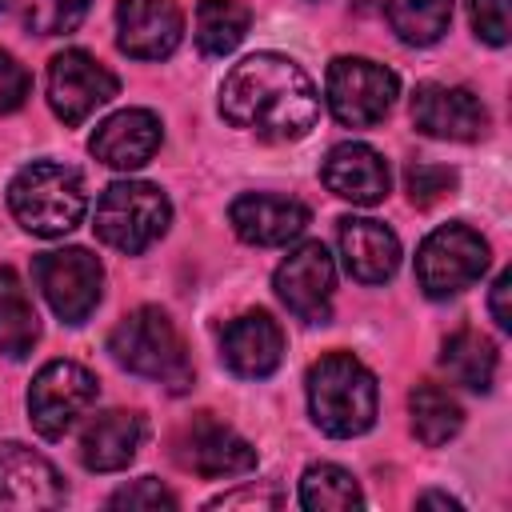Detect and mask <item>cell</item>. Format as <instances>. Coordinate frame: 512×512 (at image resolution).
Wrapping results in <instances>:
<instances>
[{
    "label": "cell",
    "mask_w": 512,
    "mask_h": 512,
    "mask_svg": "<svg viewBox=\"0 0 512 512\" xmlns=\"http://www.w3.org/2000/svg\"><path fill=\"white\" fill-rule=\"evenodd\" d=\"M164 140V128H160V116L148 112V108H120L112 112L88 140V152L108 164V168H120V172H132L140 164H148L156 156Z\"/></svg>",
    "instance_id": "17"
},
{
    "label": "cell",
    "mask_w": 512,
    "mask_h": 512,
    "mask_svg": "<svg viewBox=\"0 0 512 512\" xmlns=\"http://www.w3.org/2000/svg\"><path fill=\"white\" fill-rule=\"evenodd\" d=\"M8 208L16 224L32 236L56 240L68 236L88 212L84 176L60 160H32L8 184Z\"/></svg>",
    "instance_id": "2"
},
{
    "label": "cell",
    "mask_w": 512,
    "mask_h": 512,
    "mask_svg": "<svg viewBox=\"0 0 512 512\" xmlns=\"http://www.w3.org/2000/svg\"><path fill=\"white\" fill-rule=\"evenodd\" d=\"M272 288L280 304L304 320V324H324L332 316V288H336V268L332 256L320 240L296 244L272 272Z\"/></svg>",
    "instance_id": "11"
},
{
    "label": "cell",
    "mask_w": 512,
    "mask_h": 512,
    "mask_svg": "<svg viewBox=\"0 0 512 512\" xmlns=\"http://www.w3.org/2000/svg\"><path fill=\"white\" fill-rule=\"evenodd\" d=\"M340 256L352 280L360 284H384L400 268V240L388 224L368 216L340 220Z\"/></svg>",
    "instance_id": "20"
},
{
    "label": "cell",
    "mask_w": 512,
    "mask_h": 512,
    "mask_svg": "<svg viewBox=\"0 0 512 512\" xmlns=\"http://www.w3.org/2000/svg\"><path fill=\"white\" fill-rule=\"evenodd\" d=\"M252 12L240 0H200L196 4V48L204 56H228L248 36Z\"/></svg>",
    "instance_id": "26"
},
{
    "label": "cell",
    "mask_w": 512,
    "mask_h": 512,
    "mask_svg": "<svg viewBox=\"0 0 512 512\" xmlns=\"http://www.w3.org/2000/svg\"><path fill=\"white\" fill-rule=\"evenodd\" d=\"M28 92H32L28 68H24L12 52L0 48V116H4V112H16V108L28 100Z\"/></svg>",
    "instance_id": "32"
},
{
    "label": "cell",
    "mask_w": 512,
    "mask_h": 512,
    "mask_svg": "<svg viewBox=\"0 0 512 512\" xmlns=\"http://www.w3.org/2000/svg\"><path fill=\"white\" fill-rule=\"evenodd\" d=\"M440 368L456 384H464L472 392H488L496 380V344L476 328H456L440 344Z\"/></svg>",
    "instance_id": "23"
},
{
    "label": "cell",
    "mask_w": 512,
    "mask_h": 512,
    "mask_svg": "<svg viewBox=\"0 0 512 512\" xmlns=\"http://www.w3.org/2000/svg\"><path fill=\"white\" fill-rule=\"evenodd\" d=\"M220 360L228 364V372L244 376V380H264L280 368L284 360V332L268 312H244L236 316L224 336H220Z\"/></svg>",
    "instance_id": "18"
},
{
    "label": "cell",
    "mask_w": 512,
    "mask_h": 512,
    "mask_svg": "<svg viewBox=\"0 0 512 512\" xmlns=\"http://www.w3.org/2000/svg\"><path fill=\"white\" fill-rule=\"evenodd\" d=\"M44 88H48V108L68 124H84L96 108H104L116 92H120V80L84 48H64L48 60V76H44Z\"/></svg>",
    "instance_id": "10"
},
{
    "label": "cell",
    "mask_w": 512,
    "mask_h": 512,
    "mask_svg": "<svg viewBox=\"0 0 512 512\" xmlns=\"http://www.w3.org/2000/svg\"><path fill=\"white\" fill-rule=\"evenodd\" d=\"M508 292H512V272H500V276H496V284H492V300H488V308H492V320H496V328H500V332H508V328H512Z\"/></svg>",
    "instance_id": "34"
},
{
    "label": "cell",
    "mask_w": 512,
    "mask_h": 512,
    "mask_svg": "<svg viewBox=\"0 0 512 512\" xmlns=\"http://www.w3.org/2000/svg\"><path fill=\"white\" fill-rule=\"evenodd\" d=\"M0 12H4V0H0Z\"/></svg>",
    "instance_id": "36"
},
{
    "label": "cell",
    "mask_w": 512,
    "mask_h": 512,
    "mask_svg": "<svg viewBox=\"0 0 512 512\" xmlns=\"http://www.w3.org/2000/svg\"><path fill=\"white\" fill-rule=\"evenodd\" d=\"M176 448H180V452H176L180 464L192 468V472L204 476V480H228V476H244V472L256 468V448H252L236 428L220 424V420L208 416V412H200V416L184 428V436H180Z\"/></svg>",
    "instance_id": "13"
},
{
    "label": "cell",
    "mask_w": 512,
    "mask_h": 512,
    "mask_svg": "<svg viewBox=\"0 0 512 512\" xmlns=\"http://www.w3.org/2000/svg\"><path fill=\"white\" fill-rule=\"evenodd\" d=\"M408 412H412V432L420 444L440 448L448 444L460 428H464V408L456 404V396L440 384H416L408 396Z\"/></svg>",
    "instance_id": "24"
},
{
    "label": "cell",
    "mask_w": 512,
    "mask_h": 512,
    "mask_svg": "<svg viewBox=\"0 0 512 512\" xmlns=\"http://www.w3.org/2000/svg\"><path fill=\"white\" fill-rule=\"evenodd\" d=\"M512 0H468V20L476 36L492 48H504L512 36Z\"/></svg>",
    "instance_id": "30"
},
{
    "label": "cell",
    "mask_w": 512,
    "mask_h": 512,
    "mask_svg": "<svg viewBox=\"0 0 512 512\" xmlns=\"http://www.w3.org/2000/svg\"><path fill=\"white\" fill-rule=\"evenodd\" d=\"M412 124L432 140H480L488 132V108L460 84H416Z\"/></svg>",
    "instance_id": "12"
},
{
    "label": "cell",
    "mask_w": 512,
    "mask_h": 512,
    "mask_svg": "<svg viewBox=\"0 0 512 512\" xmlns=\"http://www.w3.org/2000/svg\"><path fill=\"white\" fill-rule=\"evenodd\" d=\"M176 504L180 500L152 476H140V480H132L108 496V508H176Z\"/></svg>",
    "instance_id": "31"
},
{
    "label": "cell",
    "mask_w": 512,
    "mask_h": 512,
    "mask_svg": "<svg viewBox=\"0 0 512 512\" xmlns=\"http://www.w3.org/2000/svg\"><path fill=\"white\" fill-rule=\"evenodd\" d=\"M320 180L328 192H336L340 200H352V204H380L388 196V164L376 148L360 144V140H344L336 148H328L324 164H320Z\"/></svg>",
    "instance_id": "19"
},
{
    "label": "cell",
    "mask_w": 512,
    "mask_h": 512,
    "mask_svg": "<svg viewBox=\"0 0 512 512\" xmlns=\"http://www.w3.org/2000/svg\"><path fill=\"white\" fill-rule=\"evenodd\" d=\"M300 504L308 512H348L364 504V492L348 468L320 460V464H308L300 476Z\"/></svg>",
    "instance_id": "25"
},
{
    "label": "cell",
    "mask_w": 512,
    "mask_h": 512,
    "mask_svg": "<svg viewBox=\"0 0 512 512\" xmlns=\"http://www.w3.org/2000/svg\"><path fill=\"white\" fill-rule=\"evenodd\" d=\"M400 96V80L392 68L368 60V56H336L324 76V100L328 112L344 128H372L380 124Z\"/></svg>",
    "instance_id": "7"
},
{
    "label": "cell",
    "mask_w": 512,
    "mask_h": 512,
    "mask_svg": "<svg viewBox=\"0 0 512 512\" xmlns=\"http://www.w3.org/2000/svg\"><path fill=\"white\" fill-rule=\"evenodd\" d=\"M108 352L120 368L160 380L168 392H184L192 384V360L188 348L176 332V324L168 320V312L144 304L132 308L112 332H108Z\"/></svg>",
    "instance_id": "4"
},
{
    "label": "cell",
    "mask_w": 512,
    "mask_h": 512,
    "mask_svg": "<svg viewBox=\"0 0 512 512\" xmlns=\"http://www.w3.org/2000/svg\"><path fill=\"white\" fill-rule=\"evenodd\" d=\"M96 400V376L76 360H48L28 388V420L44 440H60Z\"/></svg>",
    "instance_id": "9"
},
{
    "label": "cell",
    "mask_w": 512,
    "mask_h": 512,
    "mask_svg": "<svg viewBox=\"0 0 512 512\" xmlns=\"http://www.w3.org/2000/svg\"><path fill=\"white\" fill-rule=\"evenodd\" d=\"M416 504L424 508V504H436V508H460L452 496H444V492H424V496H416Z\"/></svg>",
    "instance_id": "35"
},
{
    "label": "cell",
    "mask_w": 512,
    "mask_h": 512,
    "mask_svg": "<svg viewBox=\"0 0 512 512\" xmlns=\"http://www.w3.org/2000/svg\"><path fill=\"white\" fill-rule=\"evenodd\" d=\"M376 376L352 352H328L308 368V412L324 436L348 440L376 424Z\"/></svg>",
    "instance_id": "3"
},
{
    "label": "cell",
    "mask_w": 512,
    "mask_h": 512,
    "mask_svg": "<svg viewBox=\"0 0 512 512\" xmlns=\"http://www.w3.org/2000/svg\"><path fill=\"white\" fill-rule=\"evenodd\" d=\"M284 496L272 488V484H244L236 492H224L216 500H208L204 508H280Z\"/></svg>",
    "instance_id": "33"
},
{
    "label": "cell",
    "mask_w": 512,
    "mask_h": 512,
    "mask_svg": "<svg viewBox=\"0 0 512 512\" xmlns=\"http://www.w3.org/2000/svg\"><path fill=\"white\" fill-rule=\"evenodd\" d=\"M144 416L140 412H128V408H112V412H100L84 436H80V460L88 472H120L136 460L140 444H144Z\"/></svg>",
    "instance_id": "21"
},
{
    "label": "cell",
    "mask_w": 512,
    "mask_h": 512,
    "mask_svg": "<svg viewBox=\"0 0 512 512\" xmlns=\"http://www.w3.org/2000/svg\"><path fill=\"white\" fill-rule=\"evenodd\" d=\"M404 184H408V200L416 208H432L436 200H444L456 188V172L444 164H432V160H416V164H408Z\"/></svg>",
    "instance_id": "29"
},
{
    "label": "cell",
    "mask_w": 512,
    "mask_h": 512,
    "mask_svg": "<svg viewBox=\"0 0 512 512\" xmlns=\"http://www.w3.org/2000/svg\"><path fill=\"white\" fill-rule=\"evenodd\" d=\"M488 240L452 220V224H440L436 232H428L416 248V284L424 288V296L432 300H444V296H456L464 288H472L484 268H488Z\"/></svg>",
    "instance_id": "6"
},
{
    "label": "cell",
    "mask_w": 512,
    "mask_h": 512,
    "mask_svg": "<svg viewBox=\"0 0 512 512\" xmlns=\"http://www.w3.org/2000/svg\"><path fill=\"white\" fill-rule=\"evenodd\" d=\"M388 24L404 44L428 48L452 24V0H388Z\"/></svg>",
    "instance_id": "27"
},
{
    "label": "cell",
    "mask_w": 512,
    "mask_h": 512,
    "mask_svg": "<svg viewBox=\"0 0 512 512\" xmlns=\"http://www.w3.org/2000/svg\"><path fill=\"white\" fill-rule=\"evenodd\" d=\"M64 496L68 492L52 460L16 440L0 444V508H60Z\"/></svg>",
    "instance_id": "15"
},
{
    "label": "cell",
    "mask_w": 512,
    "mask_h": 512,
    "mask_svg": "<svg viewBox=\"0 0 512 512\" xmlns=\"http://www.w3.org/2000/svg\"><path fill=\"white\" fill-rule=\"evenodd\" d=\"M168 220H172V204L156 184L116 180L100 192L92 228L108 248H116L124 256H140L168 232Z\"/></svg>",
    "instance_id": "5"
},
{
    "label": "cell",
    "mask_w": 512,
    "mask_h": 512,
    "mask_svg": "<svg viewBox=\"0 0 512 512\" xmlns=\"http://www.w3.org/2000/svg\"><path fill=\"white\" fill-rule=\"evenodd\" d=\"M220 116L260 140H300L320 120V92L292 56L252 52L224 76Z\"/></svg>",
    "instance_id": "1"
},
{
    "label": "cell",
    "mask_w": 512,
    "mask_h": 512,
    "mask_svg": "<svg viewBox=\"0 0 512 512\" xmlns=\"http://www.w3.org/2000/svg\"><path fill=\"white\" fill-rule=\"evenodd\" d=\"M184 40V12L176 0H120L116 44L132 60H164Z\"/></svg>",
    "instance_id": "14"
},
{
    "label": "cell",
    "mask_w": 512,
    "mask_h": 512,
    "mask_svg": "<svg viewBox=\"0 0 512 512\" xmlns=\"http://www.w3.org/2000/svg\"><path fill=\"white\" fill-rule=\"evenodd\" d=\"M228 220H232V232H236L244 244L276 248V244L296 240V236L308 228L312 212H308V204H300V200H292V196L244 192V196L232 200Z\"/></svg>",
    "instance_id": "16"
},
{
    "label": "cell",
    "mask_w": 512,
    "mask_h": 512,
    "mask_svg": "<svg viewBox=\"0 0 512 512\" xmlns=\"http://www.w3.org/2000/svg\"><path fill=\"white\" fill-rule=\"evenodd\" d=\"M32 280L64 324H84L104 296V264L88 248H52L32 260Z\"/></svg>",
    "instance_id": "8"
},
{
    "label": "cell",
    "mask_w": 512,
    "mask_h": 512,
    "mask_svg": "<svg viewBox=\"0 0 512 512\" xmlns=\"http://www.w3.org/2000/svg\"><path fill=\"white\" fill-rule=\"evenodd\" d=\"M40 340V320L16 268L0 264V352L24 360Z\"/></svg>",
    "instance_id": "22"
},
{
    "label": "cell",
    "mask_w": 512,
    "mask_h": 512,
    "mask_svg": "<svg viewBox=\"0 0 512 512\" xmlns=\"http://www.w3.org/2000/svg\"><path fill=\"white\" fill-rule=\"evenodd\" d=\"M12 8V16L36 32V36H64V32H76L80 20L88 16V4L92 0H4Z\"/></svg>",
    "instance_id": "28"
}]
</instances>
